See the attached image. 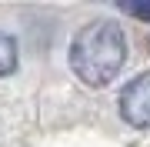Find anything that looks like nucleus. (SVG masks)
I'll list each match as a JSON object with an SVG mask.
<instances>
[{"label":"nucleus","mask_w":150,"mask_h":147,"mask_svg":"<svg viewBox=\"0 0 150 147\" xmlns=\"http://www.w3.org/2000/svg\"><path fill=\"white\" fill-rule=\"evenodd\" d=\"M13 67H17V40L0 30V77L13 74Z\"/></svg>","instance_id":"3"},{"label":"nucleus","mask_w":150,"mask_h":147,"mask_svg":"<svg viewBox=\"0 0 150 147\" xmlns=\"http://www.w3.org/2000/svg\"><path fill=\"white\" fill-rule=\"evenodd\" d=\"M127 60V37L113 20H90L70 40V67L87 87H107Z\"/></svg>","instance_id":"1"},{"label":"nucleus","mask_w":150,"mask_h":147,"mask_svg":"<svg viewBox=\"0 0 150 147\" xmlns=\"http://www.w3.org/2000/svg\"><path fill=\"white\" fill-rule=\"evenodd\" d=\"M120 117L137 131H150V70L137 74L134 80H127V87L120 90Z\"/></svg>","instance_id":"2"},{"label":"nucleus","mask_w":150,"mask_h":147,"mask_svg":"<svg viewBox=\"0 0 150 147\" xmlns=\"http://www.w3.org/2000/svg\"><path fill=\"white\" fill-rule=\"evenodd\" d=\"M127 13L140 17V20H150V4H130V7H127Z\"/></svg>","instance_id":"4"}]
</instances>
